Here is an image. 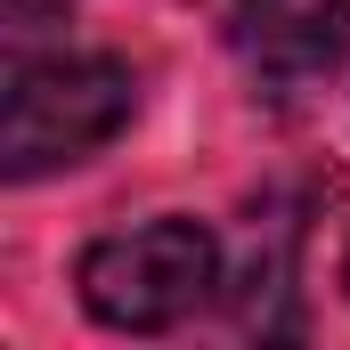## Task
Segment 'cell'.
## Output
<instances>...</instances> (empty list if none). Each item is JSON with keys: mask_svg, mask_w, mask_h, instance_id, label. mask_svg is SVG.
I'll return each mask as SVG.
<instances>
[{"mask_svg": "<svg viewBox=\"0 0 350 350\" xmlns=\"http://www.w3.org/2000/svg\"><path fill=\"white\" fill-rule=\"evenodd\" d=\"M139 114V74L98 49H49V57H8V114H0V179L74 172L98 147H114Z\"/></svg>", "mask_w": 350, "mask_h": 350, "instance_id": "1", "label": "cell"}, {"mask_svg": "<svg viewBox=\"0 0 350 350\" xmlns=\"http://www.w3.org/2000/svg\"><path fill=\"white\" fill-rule=\"evenodd\" d=\"M74 285H82V310L98 326H114V334H172L220 293V237L204 220H187V212H163V220L98 237L74 261Z\"/></svg>", "mask_w": 350, "mask_h": 350, "instance_id": "2", "label": "cell"}, {"mask_svg": "<svg viewBox=\"0 0 350 350\" xmlns=\"http://www.w3.org/2000/svg\"><path fill=\"white\" fill-rule=\"evenodd\" d=\"M228 41L269 90H310L350 57V0H228Z\"/></svg>", "mask_w": 350, "mask_h": 350, "instance_id": "3", "label": "cell"}]
</instances>
